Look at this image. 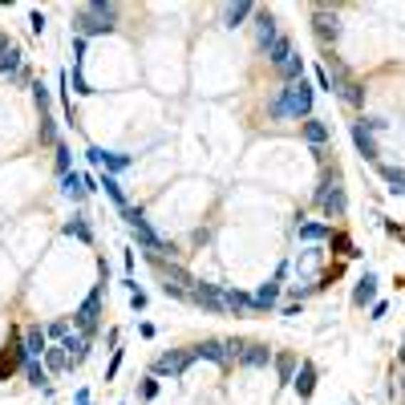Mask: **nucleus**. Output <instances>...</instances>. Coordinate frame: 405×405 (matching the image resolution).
Returning a JSON list of instances; mask_svg holds the SVG:
<instances>
[{
  "instance_id": "f257e3e1",
  "label": "nucleus",
  "mask_w": 405,
  "mask_h": 405,
  "mask_svg": "<svg viewBox=\"0 0 405 405\" xmlns=\"http://www.w3.org/2000/svg\"><path fill=\"white\" fill-rule=\"evenodd\" d=\"M118 29V4L114 0H89L73 13V37H106Z\"/></svg>"
},
{
  "instance_id": "f03ea898",
  "label": "nucleus",
  "mask_w": 405,
  "mask_h": 405,
  "mask_svg": "<svg viewBox=\"0 0 405 405\" xmlns=\"http://www.w3.org/2000/svg\"><path fill=\"white\" fill-rule=\"evenodd\" d=\"M106 284H110V272H106V264H101V284H93V292L77 304V312H73V332H81V337H89V341L101 332V300H106Z\"/></svg>"
},
{
  "instance_id": "7ed1b4c3",
  "label": "nucleus",
  "mask_w": 405,
  "mask_h": 405,
  "mask_svg": "<svg viewBox=\"0 0 405 405\" xmlns=\"http://www.w3.org/2000/svg\"><path fill=\"white\" fill-rule=\"evenodd\" d=\"M312 202L320 207V215L324 219H344V211H349V195H344V183H341V170H337V166L320 175V187H317V195H312Z\"/></svg>"
},
{
  "instance_id": "20e7f679",
  "label": "nucleus",
  "mask_w": 405,
  "mask_h": 405,
  "mask_svg": "<svg viewBox=\"0 0 405 405\" xmlns=\"http://www.w3.org/2000/svg\"><path fill=\"white\" fill-rule=\"evenodd\" d=\"M324 73H329V81H332V98H341L344 106H353V110L365 106V86L344 69L341 57H324Z\"/></svg>"
},
{
  "instance_id": "39448f33",
  "label": "nucleus",
  "mask_w": 405,
  "mask_h": 405,
  "mask_svg": "<svg viewBox=\"0 0 405 405\" xmlns=\"http://www.w3.org/2000/svg\"><path fill=\"white\" fill-rule=\"evenodd\" d=\"M122 219H126L130 235L138 240V247H142V252H146V255H163V252H175V247H170V243H166L163 235H158V231L150 227V219H146V211H142V207H126V211H122Z\"/></svg>"
},
{
  "instance_id": "423d86ee",
  "label": "nucleus",
  "mask_w": 405,
  "mask_h": 405,
  "mask_svg": "<svg viewBox=\"0 0 405 405\" xmlns=\"http://www.w3.org/2000/svg\"><path fill=\"white\" fill-rule=\"evenodd\" d=\"M280 98H284V114L292 122H308L312 118V98H317V89L308 86V81H288V86H280Z\"/></svg>"
},
{
  "instance_id": "0eeeda50",
  "label": "nucleus",
  "mask_w": 405,
  "mask_h": 405,
  "mask_svg": "<svg viewBox=\"0 0 405 405\" xmlns=\"http://www.w3.org/2000/svg\"><path fill=\"white\" fill-rule=\"evenodd\" d=\"M195 365V353L190 349H170V353H158L154 357V365H150V377H170V381H178L187 369Z\"/></svg>"
},
{
  "instance_id": "6e6552de",
  "label": "nucleus",
  "mask_w": 405,
  "mask_h": 405,
  "mask_svg": "<svg viewBox=\"0 0 405 405\" xmlns=\"http://www.w3.org/2000/svg\"><path fill=\"white\" fill-rule=\"evenodd\" d=\"M89 166H98L101 175H122V170H130L134 166V154H122V150H101V146H89L86 150Z\"/></svg>"
},
{
  "instance_id": "1a4fd4ad",
  "label": "nucleus",
  "mask_w": 405,
  "mask_h": 405,
  "mask_svg": "<svg viewBox=\"0 0 405 405\" xmlns=\"http://www.w3.org/2000/svg\"><path fill=\"white\" fill-rule=\"evenodd\" d=\"M190 304H195V308H202V312L227 317V304H223V284H207V280H199V284L190 288Z\"/></svg>"
},
{
  "instance_id": "9d476101",
  "label": "nucleus",
  "mask_w": 405,
  "mask_h": 405,
  "mask_svg": "<svg viewBox=\"0 0 405 405\" xmlns=\"http://www.w3.org/2000/svg\"><path fill=\"white\" fill-rule=\"evenodd\" d=\"M312 33H317V41L324 49H332L341 41V16H337V9H312Z\"/></svg>"
},
{
  "instance_id": "9b49d317",
  "label": "nucleus",
  "mask_w": 405,
  "mask_h": 405,
  "mask_svg": "<svg viewBox=\"0 0 405 405\" xmlns=\"http://www.w3.org/2000/svg\"><path fill=\"white\" fill-rule=\"evenodd\" d=\"M25 361H29L25 337H21V332H13V337H9V344L0 349V381H9L16 369H25Z\"/></svg>"
},
{
  "instance_id": "f8f14e48",
  "label": "nucleus",
  "mask_w": 405,
  "mask_h": 405,
  "mask_svg": "<svg viewBox=\"0 0 405 405\" xmlns=\"http://www.w3.org/2000/svg\"><path fill=\"white\" fill-rule=\"evenodd\" d=\"M276 37H280L276 13H272V9H255V49L267 53L272 45H276Z\"/></svg>"
},
{
  "instance_id": "ddd939ff",
  "label": "nucleus",
  "mask_w": 405,
  "mask_h": 405,
  "mask_svg": "<svg viewBox=\"0 0 405 405\" xmlns=\"http://www.w3.org/2000/svg\"><path fill=\"white\" fill-rule=\"evenodd\" d=\"M21 69H25V53H21V45H16L9 33H4V41H0V77H9V81H13Z\"/></svg>"
},
{
  "instance_id": "4468645a",
  "label": "nucleus",
  "mask_w": 405,
  "mask_h": 405,
  "mask_svg": "<svg viewBox=\"0 0 405 405\" xmlns=\"http://www.w3.org/2000/svg\"><path fill=\"white\" fill-rule=\"evenodd\" d=\"M317 381H320L317 361H308V357H304L300 369H296V377H292V389H296V397H300V401H308V397L317 393Z\"/></svg>"
},
{
  "instance_id": "2eb2a0df",
  "label": "nucleus",
  "mask_w": 405,
  "mask_h": 405,
  "mask_svg": "<svg viewBox=\"0 0 405 405\" xmlns=\"http://www.w3.org/2000/svg\"><path fill=\"white\" fill-rule=\"evenodd\" d=\"M190 353H195V361H211V365H219V369L231 365V361H227V344L219 341V337H207V341H199Z\"/></svg>"
},
{
  "instance_id": "dca6fc26",
  "label": "nucleus",
  "mask_w": 405,
  "mask_h": 405,
  "mask_svg": "<svg viewBox=\"0 0 405 405\" xmlns=\"http://www.w3.org/2000/svg\"><path fill=\"white\" fill-rule=\"evenodd\" d=\"M223 304H227L231 317H255L252 292H243V288H231V284H223Z\"/></svg>"
},
{
  "instance_id": "f3484780",
  "label": "nucleus",
  "mask_w": 405,
  "mask_h": 405,
  "mask_svg": "<svg viewBox=\"0 0 405 405\" xmlns=\"http://www.w3.org/2000/svg\"><path fill=\"white\" fill-rule=\"evenodd\" d=\"M272 357H276V353H272L264 341H247V344H243V353H240V365L243 369H267V365H272Z\"/></svg>"
},
{
  "instance_id": "a211bd4d",
  "label": "nucleus",
  "mask_w": 405,
  "mask_h": 405,
  "mask_svg": "<svg viewBox=\"0 0 405 405\" xmlns=\"http://www.w3.org/2000/svg\"><path fill=\"white\" fill-rule=\"evenodd\" d=\"M61 349L69 353V369H81L86 365V357H89V349H93V341L81 337V332H69V337L61 341Z\"/></svg>"
},
{
  "instance_id": "6ab92c4d",
  "label": "nucleus",
  "mask_w": 405,
  "mask_h": 405,
  "mask_svg": "<svg viewBox=\"0 0 405 405\" xmlns=\"http://www.w3.org/2000/svg\"><path fill=\"white\" fill-rule=\"evenodd\" d=\"M377 284L381 280L373 276V272H365V276L357 280L353 284V304L357 308H373V304H377Z\"/></svg>"
},
{
  "instance_id": "aec40b11",
  "label": "nucleus",
  "mask_w": 405,
  "mask_h": 405,
  "mask_svg": "<svg viewBox=\"0 0 405 405\" xmlns=\"http://www.w3.org/2000/svg\"><path fill=\"white\" fill-rule=\"evenodd\" d=\"M349 134H353V146H357V154H361V158H365V163H377V142H373V134H369L365 126H361V122H353V126H349Z\"/></svg>"
},
{
  "instance_id": "412c9836",
  "label": "nucleus",
  "mask_w": 405,
  "mask_h": 405,
  "mask_svg": "<svg viewBox=\"0 0 405 405\" xmlns=\"http://www.w3.org/2000/svg\"><path fill=\"white\" fill-rule=\"evenodd\" d=\"M296 235H300V243H329L332 223H312V219H300V223H296Z\"/></svg>"
},
{
  "instance_id": "4be33fe9",
  "label": "nucleus",
  "mask_w": 405,
  "mask_h": 405,
  "mask_svg": "<svg viewBox=\"0 0 405 405\" xmlns=\"http://www.w3.org/2000/svg\"><path fill=\"white\" fill-rule=\"evenodd\" d=\"M300 138L312 146V150H320L324 142H329V126L320 122V118H308V122H300Z\"/></svg>"
},
{
  "instance_id": "5701e85b",
  "label": "nucleus",
  "mask_w": 405,
  "mask_h": 405,
  "mask_svg": "<svg viewBox=\"0 0 405 405\" xmlns=\"http://www.w3.org/2000/svg\"><path fill=\"white\" fill-rule=\"evenodd\" d=\"M21 337H25L29 357H45V353H49V332L41 329V324H29V329L21 332Z\"/></svg>"
},
{
  "instance_id": "b1692460",
  "label": "nucleus",
  "mask_w": 405,
  "mask_h": 405,
  "mask_svg": "<svg viewBox=\"0 0 405 405\" xmlns=\"http://www.w3.org/2000/svg\"><path fill=\"white\" fill-rule=\"evenodd\" d=\"M272 369H276L280 385H292L296 369H300V357H296V353H276V357H272Z\"/></svg>"
},
{
  "instance_id": "393cba45",
  "label": "nucleus",
  "mask_w": 405,
  "mask_h": 405,
  "mask_svg": "<svg viewBox=\"0 0 405 405\" xmlns=\"http://www.w3.org/2000/svg\"><path fill=\"white\" fill-rule=\"evenodd\" d=\"M247 16H255V4L252 0H240V4H227L223 9V29H240Z\"/></svg>"
},
{
  "instance_id": "a878e982",
  "label": "nucleus",
  "mask_w": 405,
  "mask_h": 405,
  "mask_svg": "<svg viewBox=\"0 0 405 405\" xmlns=\"http://www.w3.org/2000/svg\"><path fill=\"white\" fill-rule=\"evenodd\" d=\"M61 231H65V235H69V240H77V243H86V247H89V243H93V227H89V219L81 215V211H77V215L69 219V223H65Z\"/></svg>"
},
{
  "instance_id": "bb28decb",
  "label": "nucleus",
  "mask_w": 405,
  "mask_h": 405,
  "mask_svg": "<svg viewBox=\"0 0 405 405\" xmlns=\"http://www.w3.org/2000/svg\"><path fill=\"white\" fill-rule=\"evenodd\" d=\"M25 377H29V385H33V389H49V369H45V361H41V357H29L25 361Z\"/></svg>"
},
{
  "instance_id": "cd10ccee",
  "label": "nucleus",
  "mask_w": 405,
  "mask_h": 405,
  "mask_svg": "<svg viewBox=\"0 0 405 405\" xmlns=\"http://www.w3.org/2000/svg\"><path fill=\"white\" fill-rule=\"evenodd\" d=\"M377 175L389 183V195H405V166H385V163H377Z\"/></svg>"
},
{
  "instance_id": "c85d7f7f",
  "label": "nucleus",
  "mask_w": 405,
  "mask_h": 405,
  "mask_svg": "<svg viewBox=\"0 0 405 405\" xmlns=\"http://www.w3.org/2000/svg\"><path fill=\"white\" fill-rule=\"evenodd\" d=\"M37 138H41V146H53V150H57L61 134H57V118H53V114H41V122H37Z\"/></svg>"
},
{
  "instance_id": "c756f323",
  "label": "nucleus",
  "mask_w": 405,
  "mask_h": 405,
  "mask_svg": "<svg viewBox=\"0 0 405 405\" xmlns=\"http://www.w3.org/2000/svg\"><path fill=\"white\" fill-rule=\"evenodd\" d=\"M292 53H296V45H292V37H284V33H280V37H276V45L267 49V61H272V69H280V65L288 61Z\"/></svg>"
},
{
  "instance_id": "7c9ffc66",
  "label": "nucleus",
  "mask_w": 405,
  "mask_h": 405,
  "mask_svg": "<svg viewBox=\"0 0 405 405\" xmlns=\"http://www.w3.org/2000/svg\"><path fill=\"white\" fill-rule=\"evenodd\" d=\"M61 195H65V199H73V202L86 199V183H81V170H69V175L61 178Z\"/></svg>"
},
{
  "instance_id": "2f4dec72",
  "label": "nucleus",
  "mask_w": 405,
  "mask_h": 405,
  "mask_svg": "<svg viewBox=\"0 0 405 405\" xmlns=\"http://www.w3.org/2000/svg\"><path fill=\"white\" fill-rule=\"evenodd\" d=\"M276 73H280V81H284V86H288V81H300V77H304V57H300V53H292V57L280 65Z\"/></svg>"
},
{
  "instance_id": "473e14b6",
  "label": "nucleus",
  "mask_w": 405,
  "mask_h": 405,
  "mask_svg": "<svg viewBox=\"0 0 405 405\" xmlns=\"http://www.w3.org/2000/svg\"><path fill=\"white\" fill-rule=\"evenodd\" d=\"M329 243H332V252H337V255H344V260H357V255H361V252H357V243L349 240V235H344V231H337V227H332Z\"/></svg>"
},
{
  "instance_id": "72a5a7b5",
  "label": "nucleus",
  "mask_w": 405,
  "mask_h": 405,
  "mask_svg": "<svg viewBox=\"0 0 405 405\" xmlns=\"http://www.w3.org/2000/svg\"><path fill=\"white\" fill-rule=\"evenodd\" d=\"M41 361H45L49 373H65V369H69V353H65L61 344H49V353L41 357Z\"/></svg>"
},
{
  "instance_id": "f704fd0d",
  "label": "nucleus",
  "mask_w": 405,
  "mask_h": 405,
  "mask_svg": "<svg viewBox=\"0 0 405 405\" xmlns=\"http://www.w3.org/2000/svg\"><path fill=\"white\" fill-rule=\"evenodd\" d=\"M53 166H57V175H61V178L73 170V150H69L65 142H57V150H53Z\"/></svg>"
},
{
  "instance_id": "c9c22d12",
  "label": "nucleus",
  "mask_w": 405,
  "mask_h": 405,
  "mask_svg": "<svg viewBox=\"0 0 405 405\" xmlns=\"http://www.w3.org/2000/svg\"><path fill=\"white\" fill-rule=\"evenodd\" d=\"M45 332H49V341H65V337H69V332H73V320H49V324H45Z\"/></svg>"
},
{
  "instance_id": "e433bc0d",
  "label": "nucleus",
  "mask_w": 405,
  "mask_h": 405,
  "mask_svg": "<svg viewBox=\"0 0 405 405\" xmlns=\"http://www.w3.org/2000/svg\"><path fill=\"white\" fill-rule=\"evenodd\" d=\"M33 101H37V110H41V114H49V106H53V89H49V86H41V81H33Z\"/></svg>"
},
{
  "instance_id": "4c0bfd02",
  "label": "nucleus",
  "mask_w": 405,
  "mask_h": 405,
  "mask_svg": "<svg viewBox=\"0 0 405 405\" xmlns=\"http://www.w3.org/2000/svg\"><path fill=\"white\" fill-rule=\"evenodd\" d=\"M65 77H69L73 93H81V98H86V93H93V86H89V81H86V73H81V65H73V73H65Z\"/></svg>"
},
{
  "instance_id": "58836bf2",
  "label": "nucleus",
  "mask_w": 405,
  "mask_h": 405,
  "mask_svg": "<svg viewBox=\"0 0 405 405\" xmlns=\"http://www.w3.org/2000/svg\"><path fill=\"white\" fill-rule=\"evenodd\" d=\"M158 389H163V385H158V377H142L138 397H142V401H154V397H158Z\"/></svg>"
},
{
  "instance_id": "ea45409f",
  "label": "nucleus",
  "mask_w": 405,
  "mask_h": 405,
  "mask_svg": "<svg viewBox=\"0 0 405 405\" xmlns=\"http://www.w3.org/2000/svg\"><path fill=\"white\" fill-rule=\"evenodd\" d=\"M267 118H272V122H284V118H288L284 114V98H280V89L272 93V101H267Z\"/></svg>"
},
{
  "instance_id": "a19ab883",
  "label": "nucleus",
  "mask_w": 405,
  "mask_h": 405,
  "mask_svg": "<svg viewBox=\"0 0 405 405\" xmlns=\"http://www.w3.org/2000/svg\"><path fill=\"white\" fill-rule=\"evenodd\" d=\"M320 264V252H304L300 255V260H296V264H292V267H296V272H300V276H304V272H312V267H317Z\"/></svg>"
},
{
  "instance_id": "79ce46f5",
  "label": "nucleus",
  "mask_w": 405,
  "mask_h": 405,
  "mask_svg": "<svg viewBox=\"0 0 405 405\" xmlns=\"http://www.w3.org/2000/svg\"><path fill=\"white\" fill-rule=\"evenodd\" d=\"M361 126H365L369 134H377V130H385L389 122H385V118H377V114H365V118H361Z\"/></svg>"
},
{
  "instance_id": "37998d69",
  "label": "nucleus",
  "mask_w": 405,
  "mask_h": 405,
  "mask_svg": "<svg viewBox=\"0 0 405 405\" xmlns=\"http://www.w3.org/2000/svg\"><path fill=\"white\" fill-rule=\"evenodd\" d=\"M29 29H33V37H41V33H45V13H41V9H33V13H29Z\"/></svg>"
},
{
  "instance_id": "c03bdc74",
  "label": "nucleus",
  "mask_w": 405,
  "mask_h": 405,
  "mask_svg": "<svg viewBox=\"0 0 405 405\" xmlns=\"http://www.w3.org/2000/svg\"><path fill=\"white\" fill-rule=\"evenodd\" d=\"M118 369H122V349H114V353H110V365H106V381H114V377H118Z\"/></svg>"
},
{
  "instance_id": "a18cd8bd",
  "label": "nucleus",
  "mask_w": 405,
  "mask_h": 405,
  "mask_svg": "<svg viewBox=\"0 0 405 405\" xmlns=\"http://www.w3.org/2000/svg\"><path fill=\"white\" fill-rule=\"evenodd\" d=\"M146 304H150V296H146V292H130V308H134V312H146Z\"/></svg>"
},
{
  "instance_id": "49530a36",
  "label": "nucleus",
  "mask_w": 405,
  "mask_h": 405,
  "mask_svg": "<svg viewBox=\"0 0 405 405\" xmlns=\"http://www.w3.org/2000/svg\"><path fill=\"white\" fill-rule=\"evenodd\" d=\"M223 344H227V361H240V353H243V344H247V341L231 337V341H223Z\"/></svg>"
},
{
  "instance_id": "de8ad7c7",
  "label": "nucleus",
  "mask_w": 405,
  "mask_h": 405,
  "mask_svg": "<svg viewBox=\"0 0 405 405\" xmlns=\"http://www.w3.org/2000/svg\"><path fill=\"white\" fill-rule=\"evenodd\" d=\"M312 77H317V86L324 89V93H332V81H329V73H324V65H317V69H312Z\"/></svg>"
},
{
  "instance_id": "09e8293b",
  "label": "nucleus",
  "mask_w": 405,
  "mask_h": 405,
  "mask_svg": "<svg viewBox=\"0 0 405 405\" xmlns=\"http://www.w3.org/2000/svg\"><path fill=\"white\" fill-rule=\"evenodd\" d=\"M86 45H89L86 37H73V65H81V61H86Z\"/></svg>"
},
{
  "instance_id": "8fccbe9b",
  "label": "nucleus",
  "mask_w": 405,
  "mask_h": 405,
  "mask_svg": "<svg viewBox=\"0 0 405 405\" xmlns=\"http://www.w3.org/2000/svg\"><path fill=\"white\" fill-rule=\"evenodd\" d=\"M385 317H389V304L385 300H377L373 308H369V320H385Z\"/></svg>"
},
{
  "instance_id": "3c124183",
  "label": "nucleus",
  "mask_w": 405,
  "mask_h": 405,
  "mask_svg": "<svg viewBox=\"0 0 405 405\" xmlns=\"http://www.w3.org/2000/svg\"><path fill=\"white\" fill-rule=\"evenodd\" d=\"M106 344H110V353H114V349H122V329H110V332H106Z\"/></svg>"
},
{
  "instance_id": "603ef678",
  "label": "nucleus",
  "mask_w": 405,
  "mask_h": 405,
  "mask_svg": "<svg viewBox=\"0 0 405 405\" xmlns=\"http://www.w3.org/2000/svg\"><path fill=\"white\" fill-rule=\"evenodd\" d=\"M73 401H77V405L89 401V389H86V385H77V389H73Z\"/></svg>"
},
{
  "instance_id": "864d4df0",
  "label": "nucleus",
  "mask_w": 405,
  "mask_h": 405,
  "mask_svg": "<svg viewBox=\"0 0 405 405\" xmlns=\"http://www.w3.org/2000/svg\"><path fill=\"white\" fill-rule=\"evenodd\" d=\"M138 332H142V337H146V341H150V337H154V332H158V329H154L150 320H142V324H138Z\"/></svg>"
},
{
  "instance_id": "5fc2aeb1",
  "label": "nucleus",
  "mask_w": 405,
  "mask_h": 405,
  "mask_svg": "<svg viewBox=\"0 0 405 405\" xmlns=\"http://www.w3.org/2000/svg\"><path fill=\"white\" fill-rule=\"evenodd\" d=\"M397 361H401V369H405V337H401V349H397Z\"/></svg>"
},
{
  "instance_id": "6e6d98bb",
  "label": "nucleus",
  "mask_w": 405,
  "mask_h": 405,
  "mask_svg": "<svg viewBox=\"0 0 405 405\" xmlns=\"http://www.w3.org/2000/svg\"><path fill=\"white\" fill-rule=\"evenodd\" d=\"M401 393H405V369H401Z\"/></svg>"
},
{
  "instance_id": "4d7b16f0",
  "label": "nucleus",
  "mask_w": 405,
  "mask_h": 405,
  "mask_svg": "<svg viewBox=\"0 0 405 405\" xmlns=\"http://www.w3.org/2000/svg\"><path fill=\"white\" fill-rule=\"evenodd\" d=\"M0 41H4V33H0Z\"/></svg>"
},
{
  "instance_id": "13d9d810",
  "label": "nucleus",
  "mask_w": 405,
  "mask_h": 405,
  "mask_svg": "<svg viewBox=\"0 0 405 405\" xmlns=\"http://www.w3.org/2000/svg\"><path fill=\"white\" fill-rule=\"evenodd\" d=\"M86 405H93V401H86Z\"/></svg>"
}]
</instances>
